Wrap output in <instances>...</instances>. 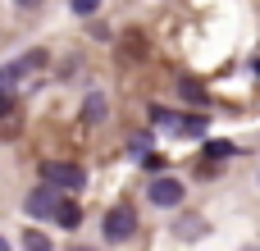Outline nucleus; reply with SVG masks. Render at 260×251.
Returning a JSON list of instances; mask_svg holds the SVG:
<instances>
[{"mask_svg":"<svg viewBox=\"0 0 260 251\" xmlns=\"http://www.w3.org/2000/svg\"><path fill=\"white\" fill-rule=\"evenodd\" d=\"M151 119H155L160 128L178 133V137H201V133H206V114H174V110L155 105V110H151Z\"/></svg>","mask_w":260,"mask_h":251,"instance_id":"obj_1","label":"nucleus"},{"mask_svg":"<svg viewBox=\"0 0 260 251\" xmlns=\"http://www.w3.org/2000/svg\"><path fill=\"white\" fill-rule=\"evenodd\" d=\"M41 174H46V183L50 187H59V192H82V183H87V174L78 169V165H69V160H46L41 165Z\"/></svg>","mask_w":260,"mask_h":251,"instance_id":"obj_2","label":"nucleus"},{"mask_svg":"<svg viewBox=\"0 0 260 251\" xmlns=\"http://www.w3.org/2000/svg\"><path fill=\"white\" fill-rule=\"evenodd\" d=\"M59 206H64V192H59V187H50V183L32 187V192H27V201H23V210H27L32 219H55V215H59Z\"/></svg>","mask_w":260,"mask_h":251,"instance_id":"obj_3","label":"nucleus"},{"mask_svg":"<svg viewBox=\"0 0 260 251\" xmlns=\"http://www.w3.org/2000/svg\"><path fill=\"white\" fill-rule=\"evenodd\" d=\"M133 238H137V210H133V206H114V210L105 215V242L123 247V242H133Z\"/></svg>","mask_w":260,"mask_h":251,"instance_id":"obj_4","label":"nucleus"},{"mask_svg":"<svg viewBox=\"0 0 260 251\" xmlns=\"http://www.w3.org/2000/svg\"><path fill=\"white\" fill-rule=\"evenodd\" d=\"M146 197H151V206H160V210H174V206H183V183L178 178H155L151 187H146Z\"/></svg>","mask_w":260,"mask_h":251,"instance_id":"obj_5","label":"nucleus"},{"mask_svg":"<svg viewBox=\"0 0 260 251\" xmlns=\"http://www.w3.org/2000/svg\"><path fill=\"white\" fill-rule=\"evenodd\" d=\"M105 114H110V101H105L101 91H91V96L82 101V123H101Z\"/></svg>","mask_w":260,"mask_h":251,"instance_id":"obj_6","label":"nucleus"},{"mask_svg":"<svg viewBox=\"0 0 260 251\" xmlns=\"http://www.w3.org/2000/svg\"><path fill=\"white\" fill-rule=\"evenodd\" d=\"M174 233L192 242V238H201V233H210V229H206V219H197V215H183V219L174 224Z\"/></svg>","mask_w":260,"mask_h":251,"instance_id":"obj_7","label":"nucleus"},{"mask_svg":"<svg viewBox=\"0 0 260 251\" xmlns=\"http://www.w3.org/2000/svg\"><path fill=\"white\" fill-rule=\"evenodd\" d=\"M55 219H59L64 229H78V224H82V210H78V201H73V197H64V206H59V215H55Z\"/></svg>","mask_w":260,"mask_h":251,"instance_id":"obj_8","label":"nucleus"},{"mask_svg":"<svg viewBox=\"0 0 260 251\" xmlns=\"http://www.w3.org/2000/svg\"><path fill=\"white\" fill-rule=\"evenodd\" d=\"M233 151H238L233 142H206V160H215V165H219L224 155H233Z\"/></svg>","mask_w":260,"mask_h":251,"instance_id":"obj_9","label":"nucleus"},{"mask_svg":"<svg viewBox=\"0 0 260 251\" xmlns=\"http://www.w3.org/2000/svg\"><path fill=\"white\" fill-rule=\"evenodd\" d=\"M23 251H50V238L46 233H23Z\"/></svg>","mask_w":260,"mask_h":251,"instance_id":"obj_10","label":"nucleus"},{"mask_svg":"<svg viewBox=\"0 0 260 251\" xmlns=\"http://www.w3.org/2000/svg\"><path fill=\"white\" fill-rule=\"evenodd\" d=\"M183 96H187V101H192V105H206V91H201V87H197V82H192V78H187V82H183Z\"/></svg>","mask_w":260,"mask_h":251,"instance_id":"obj_11","label":"nucleus"},{"mask_svg":"<svg viewBox=\"0 0 260 251\" xmlns=\"http://www.w3.org/2000/svg\"><path fill=\"white\" fill-rule=\"evenodd\" d=\"M101 0H73V14H96Z\"/></svg>","mask_w":260,"mask_h":251,"instance_id":"obj_12","label":"nucleus"},{"mask_svg":"<svg viewBox=\"0 0 260 251\" xmlns=\"http://www.w3.org/2000/svg\"><path fill=\"white\" fill-rule=\"evenodd\" d=\"M14 114V91H0V119Z\"/></svg>","mask_w":260,"mask_h":251,"instance_id":"obj_13","label":"nucleus"},{"mask_svg":"<svg viewBox=\"0 0 260 251\" xmlns=\"http://www.w3.org/2000/svg\"><path fill=\"white\" fill-rule=\"evenodd\" d=\"M133 151H142V155H151V133H142V137H133Z\"/></svg>","mask_w":260,"mask_h":251,"instance_id":"obj_14","label":"nucleus"},{"mask_svg":"<svg viewBox=\"0 0 260 251\" xmlns=\"http://www.w3.org/2000/svg\"><path fill=\"white\" fill-rule=\"evenodd\" d=\"M14 5H18V9H23V14H27V9H41V5H46V0H14Z\"/></svg>","mask_w":260,"mask_h":251,"instance_id":"obj_15","label":"nucleus"},{"mask_svg":"<svg viewBox=\"0 0 260 251\" xmlns=\"http://www.w3.org/2000/svg\"><path fill=\"white\" fill-rule=\"evenodd\" d=\"M69 251H96V247H69Z\"/></svg>","mask_w":260,"mask_h":251,"instance_id":"obj_16","label":"nucleus"},{"mask_svg":"<svg viewBox=\"0 0 260 251\" xmlns=\"http://www.w3.org/2000/svg\"><path fill=\"white\" fill-rule=\"evenodd\" d=\"M0 251H9V242H5V238H0Z\"/></svg>","mask_w":260,"mask_h":251,"instance_id":"obj_17","label":"nucleus"},{"mask_svg":"<svg viewBox=\"0 0 260 251\" xmlns=\"http://www.w3.org/2000/svg\"><path fill=\"white\" fill-rule=\"evenodd\" d=\"M242 251H260V247H256V242H251V247H242Z\"/></svg>","mask_w":260,"mask_h":251,"instance_id":"obj_18","label":"nucleus"}]
</instances>
